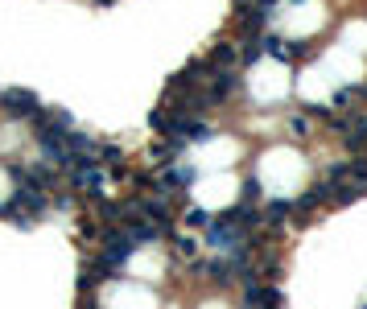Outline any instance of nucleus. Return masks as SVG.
Listing matches in <instances>:
<instances>
[{
	"label": "nucleus",
	"mask_w": 367,
	"mask_h": 309,
	"mask_svg": "<svg viewBox=\"0 0 367 309\" xmlns=\"http://www.w3.org/2000/svg\"><path fill=\"white\" fill-rule=\"evenodd\" d=\"M91 4H99V8H112V4H116V0H91Z\"/></svg>",
	"instance_id": "obj_9"
},
{
	"label": "nucleus",
	"mask_w": 367,
	"mask_h": 309,
	"mask_svg": "<svg viewBox=\"0 0 367 309\" xmlns=\"http://www.w3.org/2000/svg\"><path fill=\"white\" fill-rule=\"evenodd\" d=\"M231 4H235V8H247V4H256V0H231Z\"/></svg>",
	"instance_id": "obj_10"
},
{
	"label": "nucleus",
	"mask_w": 367,
	"mask_h": 309,
	"mask_svg": "<svg viewBox=\"0 0 367 309\" xmlns=\"http://www.w3.org/2000/svg\"><path fill=\"white\" fill-rule=\"evenodd\" d=\"M0 103H4V87H0Z\"/></svg>",
	"instance_id": "obj_11"
},
{
	"label": "nucleus",
	"mask_w": 367,
	"mask_h": 309,
	"mask_svg": "<svg viewBox=\"0 0 367 309\" xmlns=\"http://www.w3.org/2000/svg\"><path fill=\"white\" fill-rule=\"evenodd\" d=\"M107 177H112V173L99 165L95 157H83V161H78V169H74L71 177H66V186H71V190L78 194L83 202H95V198H103V186H107Z\"/></svg>",
	"instance_id": "obj_1"
},
{
	"label": "nucleus",
	"mask_w": 367,
	"mask_h": 309,
	"mask_svg": "<svg viewBox=\"0 0 367 309\" xmlns=\"http://www.w3.org/2000/svg\"><path fill=\"white\" fill-rule=\"evenodd\" d=\"M359 309H367V301H363V305H359Z\"/></svg>",
	"instance_id": "obj_12"
},
{
	"label": "nucleus",
	"mask_w": 367,
	"mask_h": 309,
	"mask_svg": "<svg viewBox=\"0 0 367 309\" xmlns=\"http://www.w3.org/2000/svg\"><path fill=\"white\" fill-rule=\"evenodd\" d=\"M170 247H173V260H177V264L202 260V235H198V231H173Z\"/></svg>",
	"instance_id": "obj_5"
},
{
	"label": "nucleus",
	"mask_w": 367,
	"mask_h": 309,
	"mask_svg": "<svg viewBox=\"0 0 367 309\" xmlns=\"http://www.w3.org/2000/svg\"><path fill=\"white\" fill-rule=\"evenodd\" d=\"M206 62H211L215 71H240V66H244V58H240V42H235V37L215 42V46L206 49Z\"/></svg>",
	"instance_id": "obj_4"
},
{
	"label": "nucleus",
	"mask_w": 367,
	"mask_h": 309,
	"mask_svg": "<svg viewBox=\"0 0 367 309\" xmlns=\"http://www.w3.org/2000/svg\"><path fill=\"white\" fill-rule=\"evenodd\" d=\"M37 107H42V99L33 95L29 87H4V103H0V112H4L8 124H25Z\"/></svg>",
	"instance_id": "obj_3"
},
{
	"label": "nucleus",
	"mask_w": 367,
	"mask_h": 309,
	"mask_svg": "<svg viewBox=\"0 0 367 309\" xmlns=\"http://www.w3.org/2000/svg\"><path fill=\"white\" fill-rule=\"evenodd\" d=\"M17 211L29 218V223H37V218H46L49 211H54V194H46V190H33V186H13V198H8Z\"/></svg>",
	"instance_id": "obj_2"
},
{
	"label": "nucleus",
	"mask_w": 367,
	"mask_h": 309,
	"mask_svg": "<svg viewBox=\"0 0 367 309\" xmlns=\"http://www.w3.org/2000/svg\"><path fill=\"white\" fill-rule=\"evenodd\" d=\"M285 128H289L293 141H310V136H314V116H310L305 107H297V112L285 116Z\"/></svg>",
	"instance_id": "obj_7"
},
{
	"label": "nucleus",
	"mask_w": 367,
	"mask_h": 309,
	"mask_svg": "<svg viewBox=\"0 0 367 309\" xmlns=\"http://www.w3.org/2000/svg\"><path fill=\"white\" fill-rule=\"evenodd\" d=\"M177 218H182V231H198V235H202V231L211 227L215 211H206V206H182V214H177Z\"/></svg>",
	"instance_id": "obj_8"
},
{
	"label": "nucleus",
	"mask_w": 367,
	"mask_h": 309,
	"mask_svg": "<svg viewBox=\"0 0 367 309\" xmlns=\"http://www.w3.org/2000/svg\"><path fill=\"white\" fill-rule=\"evenodd\" d=\"M182 153H186V144L173 141V136H157V141H153V148H148V157H153V165H157V169H165V165H173V161H182Z\"/></svg>",
	"instance_id": "obj_6"
}]
</instances>
